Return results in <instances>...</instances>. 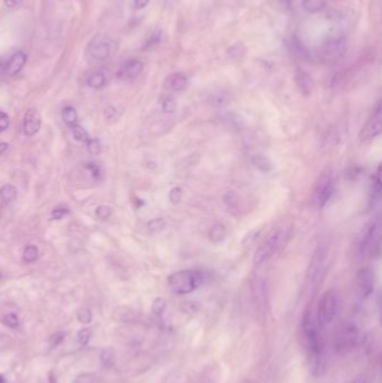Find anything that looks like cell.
Wrapping results in <instances>:
<instances>
[{
    "instance_id": "f1b7e54d",
    "label": "cell",
    "mask_w": 382,
    "mask_h": 383,
    "mask_svg": "<svg viewBox=\"0 0 382 383\" xmlns=\"http://www.w3.org/2000/svg\"><path fill=\"white\" fill-rule=\"evenodd\" d=\"M229 102H230L229 95L225 93H222V92L215 93L212 96V99H211V105H212L214 108H224L229 105Z\"/></svg>"
},
{
    "instance_id": "44dd1931",
    "label": "cell",
    "mask_w": 382,
    "mask_h": 383,
    "mask_svg": "<svg viewBox=\"0 0 382 383\" xmlns=\"http://www.w3.org/2000/svg\"><path fill=\"white\" fill-rule=\"evenodd\" d=\"M225 236H226V228L222 224H215L211 227L209 231L210 240L214 243H219L221 241H223Z\"/></svg>"
},
{
    "instance_id": "ffe728a7",
    "label": "cell",
    "mask_w": 382,
    "mask_h": 383,
    "mask_svg": "<svg viewBox=\"0 0 382 383\" xmlns=\"http://www.w3.org/2000/svg\"><path fill=\"white\" fill-rule=\"evenodd\" d=\"M87 84L89 85L90 88L98 90V89L104 88L105 85L107 84V78H106L104 73L95 72V73L91 74V75L88 78Z\"/></svg>"
},
{
    "instance_id": "74e56055",
    "label": "cell",
    "mask_w": 382,
    "mask_h": 383,
    "mask_svg": "<svg viewBox=\"0 0 382 383\" xmlns=\"http://www.w3.org/2000/svg\"><path fill=\"white\" fill-rule=\"evenodd\" d=\"M95 214L101 220H107L110 218L111 215V209L107 205H100V207L95 210Z\"/></svg>"
},
{
    "instance_id": "e0dca14e",
    "label": "cell",
    "mask_w": 382,
    "mask_h": 383,
    "mask_svg": "<svg viewBox=\"0 0 382 383\" xmlns=\"http://www.w3.org/2000/svg\"><path fill=\"white\" fill-rule=\"evenodd\" d=\"M252 294L256 306L259 311H264L266 306V286L261 279H256L252 287Z\"/></svg>"
},
{
    "instance_id": "836d02e7",
    "label": "cell",
    "mask_w": 382,
    "mask_h": 383,
    "mask_svg": "<svg viewBox=\"0 0 382 383\" xmlns=\"http://www.w3.org/2000/svg\"><path fill=\"white\" fill-rule=\"evenodd\" d=\"M85 168H87V169L90 171V173H91V176H92L95 181L101 180L102 171H101V168H100L99 166L96 165L95 163L90 162V163H88V164H85Z\"/></svg>"
},
{
    "instance_id": "5bb4252c",
    "label": "cell",
    "mask_w": 382,
    "mask_h": 383,
    "mask_svg": "<svg viewBox=\"0 0 382 383\" xmlns=\"http://www.w3.org/2000/svg\"><path fill=\"white\" fill-rule=\"evenodd\" d=\"M27 62V54L24 52H16L10 57L7 64L5 66V73L9 76L17 75L22 68H24Z\"/></svg>"
},
{
    "instance_id": "4316f807",
    "label": "cell",
    "mask_w": 382,
    "mask_h": 383,
    "mask_svg": "<svg viewBox=\"0 0 382 383\" xmlns=\"http://www.w3.org/2000/svg\"><path fill=\"white\" fill-rule=\"evenodd\" d=\"M72 133L75 140L80 142H84V144H87V142L90 140V136L88 134V131L83 127H81V125H79V124L72 125Z\"/></svg>"
},
{
    "instance_id": "f35d334b",
    "label": "cell",
    "mask_w": 382,
    "mask_h": 383,
    "mask_svg": "<svg viewBox=\"0 0 382 383\" xmlns=\"http://www.w3.org/2000/svg\"><path fill=\"white\" fill-rule=\"evenodd\" d=\"M74 383H96V378L94 374L82 373L78 376Z\"/></svg>"
},
{
    "instance_id": "60d3db41",
    "label": "cell",
    "mask_w": 382,
    "mask_h": 383,
    "mask_svg": "<svg viewBox=\"0 0 382 383\" xmlns=\"http://www.w3.org/2000/svg\"><path fill=\"white\" fill-rule=\"evenodd\" d=\"M182 194H183V193H182V190H181L180 187L173 188V190L170 191V193H169L170 202L174 203V204L179 203L181 201V198H182Z\"/></svg>"
},
{
    "instance_id": "ee69618b",
    "label": "cell",
    "mask_w": 382,
    "mask_h": 383,
    "mask_svg": "<svg viewBox=\"0 0 382 383\" xmlns=\"http://www.w3.org/2000/svg\"><path fill=\"white\" fill-rule=\"evenodd\" d=\"M150 2L151 0H134V7L138 10L144 9L150 4Z\"/></svg>"
},
{
    "instance_id": "484cf974",
    "label": "cell",
    "mask_w": 382,
    "mask_h": 383,
    "mask_svg": "<svg viewBox=\"0 0 382 383\" xmlns=\"http://www.w3.org/2000/svg\"><path fill=\"white\" fill-rule=\"evenodd\" d=\"M38 259V249L35 245H27L22 253V261L25 264H33Z\"/></svg>"
},
{
    "instance_id": "d6986e66",
    "label": "cell",
    "mask_w": 382,
    "mask_h": 383,
    "mask_svg": "<svg viewBox=\"0 0 382 383\" xmlns=\"http://www.w3.org/2000/svg\"><path fill=\"white\" fill-rule=\"evenodd\" d=\"M0 197L4 205L13 203L17 198V188L11 184H6L0 188Z\"/></svg>"
},
{
    "instance_id": "277c9868",
    "label": "cell",
    "mask_w": 382,
    "mask_h": 383,
    "mask_svg": "<svg viewBox=\"0 0 382 383\" xmlns=\"http://www.w3.org/2000/svg\"><path fill=\"white\" fill-rule=\"evenodd\" d=\"M288 233L283 230H273L268 236L259 248L257 249L253 256V264L256 266H261L269 261L273 256L281 251L285 244L287 243Z\"/></svg>"
},
{
    "instance_id": "cb8c5ba5",
    "label": "cell",
    "mask_w": 382,
    "mask_h": 383,
    "mask_svg": "<svg viewBox=\"0 0 382 383\" xmlns=\"http://www.w3.org/2000/svg\"><path fill=\"white\" fill-rule=\"evenodd\" d=\"M251 162L254 165V167H257L261 171H266L267 173V171H270L272 169L271 162L266 156L260 155V154H256V155H253Z\"/></svg>"
},
{
    "instance_id": "f907efd6",
    "label": "cell",
    "mask_w": 382,
    "mask_h": 383,
    "mask_svg": "<svg viewBox=\"0 0 382 383\" xmlns=\"http://www.w3.org/2000/svg\"><path fill=\"white\" fill-rule=\"evenodd\" d=\"M4 382H5L4 376H3V375H0V383H4Z\"/></svg>"
},
{
    "instance_id": "7402d4cb",
    "label": "cell",
    "mask_w": 382,
    "mask_h": 383,
    "mask_svg": "<svg viewBox=\"0 0 382 383\" xmlns=\"http://www.w3.org/2000/svg\"><path fill=\"white\" fill-rule=\"evenodd\" d=\"M380 196H381V177H380V167H379L373 180L371 198H370V204H371V207H374V205L379 202Z\"/></svg>"
},
{
    "instance_id": "b9f144b4",
    "label": "cell",
    "mask_w": 382,
    "mask_h": 383,
    "mask_svg": "<svg viewBox=\"0 0 382 383\" xmlns=\"http://www.w3.org/2000/svg\"><path fill=\"white\" fill-rule=\"evenodd\" d=\"M67 213H68L67 209H64V208L54 209L52 211V219L53 220H62Z\"/></svg>"
},
{
    "instance_id": "7c38bea8",
    "label": "cell",
    "mask_w": 382,
    "mask_h": 383,
    "mask_svg": "<svg viewBox=\"0 0 382 383\" xmlns=\"http://www.w3.org/2000/svg\"><path fill=\"white\" fill-rule=\"evenodd\" d=\"M42 127V117L36 109H28L24 116V134L28 137L36 135Z\"/></svg>"
},
{
    "instance_id": "603a6c76",
    "label": "cell",
    "mask_w": 382,
    "mask_h": 383,
    "mask_svg": "<svg viewBox=\"0 0 382 383\" xmlns=\"http://www.w3.org/2000/svg\"><path fill=\"white\" fill-rule=\"evenodd\" d=\"M303 8L311 14L318 13L326 6V0H301Z\"/></svg>"
},
{
    "instance_id": "2e32d148",
    "label": "cell",
    "mask_w": 382,
    "mask_h": 383,
    "mask_svg": "<svg viewBox=\"0 0 382 383\" xmlns=\"http://www.w3.org/2000/svg\"><path fill=\"white\" fill-rule=\"evenodd\" d=\"M295 81L301 94L305 96H310L312 94L314 83H313V80L309 73L303 70H298L295 74Z\"/></svg>"
},
{
    "instance_id": "7a4b0ae2",
    "label": "cell",
    "mask_w": 382,
    "mask_h": 383,
    "mask_svg": "<svg viewBox=\"0 0 382 383\" xmlns=\"http://www.w3.org/2000/svg\"><path fill=\"white\" fill-rule=\"evenodd\" d=\"M360 343V330L355 324L344 322L336 327L333 334V347L335 353L345 355L353 352Z\"/></svg>"
},
{
    "instance_id": "bcb514c9",
    "label": "cell",
    "mask_w": 382,
    "mask_h": 383,
    "mask_svg": "<svg viewBox=\"0 0 382 383\" xmlns=\"http://www.w3.org/2000/svg\"><path fill=\"white\" fill-rule=\"evenodd\" d=\"M116 113H117V111H116L115 108L109 107V108H107V109L105 110V117L107 119H111V118H113V117L116 116Z\"/></svg>"
},
{
    "instance_id": "d6a6232c",
    "label": "cell",
    "mask_w": 382,
    "mask_h": 383,
    "mask_svg": "<svg viewBox=\"0 0 382 383\" xmlns=\"http://www.w3.org/2000/svg\"><path fill=\"white\" fill-rule=\"evenodd\" d=\"M176 108H177V105H176L173 98H166L162 102V110L165 113H174L176 111Z\"/></svg>"
},
{
    "instance_id": "d4e9b609",
    "label": "cell",
    "mask_w": 382,
    "mask_h": 383,
    "mask_svg": "<svg viewBox=\"0 0 382 383\" xmlns=\"http://www.w3.org/2000/svg\"><path fill=\"white\" fill-rule=\"evenodd\" d=\"M62 120L67 124V125H74L78 122V112L75 110V108L73 107H65L63 110H62Z\"/></svg>"
},
{
    "instance_id": "9c48e42d",
    "label": "cell",
    "mask_w": 382,
    "mask_h": 383,
    "mask_svg": "<svg viewBox=\"0 0 382 383\" xmlns=\"http://www.w3.org/2000/svg\"><path fill=\"white\" fill-rule=\"evenodd\" d=\"M334 193V181L332 174L325 173L319 177L314 194H313V203L317 209L324 208L326 203L329 201Z\"/></svg>"
},
{
    "instance_id": "3957f363",
    "label": "cell",
    "mask_w": 382,
    "mask_h": 383,
    "mask_svg": "<svg viewBox=\"0 0 382 383\" xmlns=\"http://www.w3.org/2000/svg\"><path fill=\"white\" fill-rule=\"evenodd\" d=\"M204 282L202 272L195 270H181L170 274L167 279L168 287L177 295H187L201 287Z\"/></svg>"
},
{
    "instance_id": "f5cc1de1",
    "label": "cell",
    "mask_w": 382,
    "mask_h": 383,
    "mask_svg": "<svg viewBox=\"0 0 382 383\" xmlns=\"http://www.w3.org/2000/svg\"><path fill=\"white\" fill-rule=\"evenodd\" d=\"M0 73H2V66H0Z\"/></svg>"
},
{
    "instance_id": "9a60e30c",
    "label": "cell",
    "mask_w": 382,
    "mask_h": 383,
    "mask_svg": "<svg viewBox=\"0 0 382 383\" xmlns=\"http://www.w3.org/2000/svg\"><path fill=\"white\" fill-rule=\"evenodd\" d=\"M324 257H325L324 249L323 248H317L314 256H313L311 265H310L309 273H307V279H309V283L313 284L317 280L318 274L321 273V270H322Z\"/></svg>"
},
{
    "instance_id": "83f0119b",
    "label": "cell",
    "mask_w": 382,
    "mask_h": 383,
    "mask_svg": "<svg viewBox=\"0 0 382 383\" xmlns=\"http://www.w3.org/2000/svg\"><path fill=\"white\" fill-rule=\"evenodd\" d=\"M100 360L105 368H111L113 362H115V352H113L112 348H105L101 352Z\"/></svg>"
},
{
    "instance_id": "ab89813d",
    "label": "cell",
    "mask_w": 382,
    "mask_h": 383,
    "mask_svg": "<svg viewBox=\"0 0 382 383\" xmlns=\"http://www.w3.org/2000/svg\"><path fill=\"white\" fill-rule=\"evenodd\" d=\"M10 124V118L7 113L0 111V133H3L6 129H8Z\"/></svg>"
},
{
    "instance_id": "816d5d0a",
    "label": "cell",
    "mask_w": 382,
    "mask_h": 383,
    "mask_svg": "<svg viewBox=\"0 0 382 383\" xmlns=\"http://www.w3.org/2000/svg\"><path fill=\"white\" fill-rule=\"evenodd\" d=\"M241 383H254V382H252V381H243Z\"/></svg>"
},
{
    "instance_id": "681fc988",
    "label": "cell",
    "mask_w": 382,
    "mask_h": 383,
    "mask_svg": "<svg viewBox=\"0 0 382 383\" xmlns=\"http://www.w3.org/2000/svg\"><path fill=\"white\" fill-rule=\"evenodd\" d=\"M9 145L7 144V142H0V158H2V156L5 154V151L8 149Z\"/></svg>"
},
{
    "instance_id": "6da1fadb",
    "label": "cell",
    "mask_w": 382,
    "mask_h": 383,
    "mask_svg": "<svg viewBox=\"0 0 382 383\" xmlns=\"http://www.w3.org/2000/svg\"><path fill=\"white\" fill-rule=\"evenodd\" d=\"M321 328L314 314L306 312L301 321V340L309 353L313 368H321L323 362L324 342L321 335Z\"/></svg>"
},
{
    "instance_id": "8d00e7d4",
    "label": "cell",
    "mask_w": 382,
    "mask_h": 383,
    "mask_svg": "<svg viewBox=\"0 0 382 383\" xmlns=\"http://www.w3.org/2000/svg\"><path fill=\"white\" fill-rule=\"evenodd\" d=\"M65 339V334L63 333V331H56L55 334L52 335V337L49 339V345L52 348L59 346L60 344H62L63 343Z\"/></svg>"
},
{
    "instance_id": "30bf717a",
    "label": "cell",
    "mask_w": 382,
    "mask_h": 383,
    "mask_svg": "<svg viewBox=\"0 0 382 383\" xmlns=\"http://www.w3.org/2000/svg\"><path fill=\"white\" fill-rule=\"evenodd\" d=\"M381 129H382V110H381V104L378 102L374 111L368 119V121L363 125L361 134H360V138L362 140L373 139L375 138V137L380 135Z\"/></svg>"
},
{
    "instance_id": "7bdbcfd3",
    "label": "cell",
    "mask_w": 382,
    "mask_h": 383,
    "mask_svg": "<svg viewBox=\"0 0 382 383\" xmlns=\"http://www.w3.org/2000/svg\"><path fill=\"white\" fill-rule=\"evenodd\" d=\"M164 307H165L164 300L162 298H158V299H156L155 301H154L152 311H154V313H156V314H161L162 311L164 310Z\"/></svg>"
},
{
    "instance_id": "ac0fdd59",
    "label": "cell",
    "mask_w": 382,
    "mask_h": 383,
    "mask_svg": "<svg viewBox=\"0 0 382 383\" xmlns=\"http://www.w3.org/2000/svg\"><path fill=\"white\" fill-rule=\"evenodd\" d=\"M187 83H189V79L184 73H175L167 79V87L175 92L183 91Z\"/></svg>"
},
{
    "instance_id": "7dc6e473",
    "label": "cell",
    "mask_w": 382,
    "mask_h": 383,
    "mask_svg": "<svg viewBox=\"0 0 382 383\" xmlns=\"http://www.w3.org/2000/svg\"><path fill=\"white\" fill-rule=\"evenodd\" d=\"M351 383H368L367 375H359Z\"/></svg>"
},
{
    "instance_id": "1f68e13d",
    "label": "cell",
    "mask_w": 382,
    "mask_h": 383,
    "mask_svg": "<svg viewBox=\"0 0 382 383\" xmlns=\"http://www.w3.org/2000/svg\"><path fill=\"white\" fill-rule=\"evenodd\" d=\"M3 323L10 328H17L19 326V318L15 313H10L4 317Z\"/></svg>"
},
{
    "instance_id": "c3c4849f",
    "label": "cell",
    "mask_w": 382,
    "mask_h": 383,
    "mask_svg": "<svg viewBox=\"0 0 382 383\" xmlns=\"http://www.w3.org/2000/svg\"><path fill=\"white\" fill-rule=\"evenodd\" d=\"M279 3L283 5V7L286 9H290L293 6V0H279Z\"/></svg>"
},
{
    "instance_id": "52a82bcc",
    "label": "cell",
    "mask_w": 382,
    "mask_h": 383,
    "mask_svg": "<svg viewBox=\"0 0 382 383\" xmlns=\"http://www.w3.org/2000/svg\"><path fill=\"white\" fill-rule=\"evenodd\" d=\"M118 43L111 37L105 35H96L91 39L88 45V52L95 61H107L116 53Z\"/></svg>"
},
{
    "instance_id": "ba28073f",
    "label": "cell",
    "mask_w": 382,
    "mask_h": 383,
    "mask_svg": "<svg viewBox=\"0 0 382 383\" xmlns=\"http://www.w3.org/2000/svg\"><path fill=\"white\" fill-rule=\"evenodd\" d=\"M347 49V41L343 35H336L329 37L321 47H319L317 56L324 62L339 61Z\"/></svg>"
},
{
    "instance_id": "f546056e",
    "label": "cell",
    "mask_w": 382,
    "mask_h": 383,
    "mask_svg": "<svg viewBox=\"0 0 382 383\" xmlns=\"http://www.w3.org/2000/svg\"><path fill=\"white\" fill-rule=\"evenodd\" d=\"M91 335H92V331H91L90 328H81L77 334V342L79 343V345L81 347H84L85 345H88V343L91 339Z\"/></svg>"
},
{
    "instance_id": "4fadbf2b",
    "label": "cell",
    "mask_w": 382,
    "mask_h": 383,
    "mask_svg": "<svg viewBox=\"0 0 382 383\" xmlns=\"http://www.w3.org/2000/svg\"><path fill=\"white\" fill-rule=\"evenodd\" d=\"M144 70V63L139 60H129L120 67L118 71L117 76L124 81L134 80Z\"/></svg>"
},
{
    "instance_id": "f6af8a7d",
    "label": "cell",
    "mask_w": 382,
    "mask_h": 383,
    "mask_svg": "<svg viewBox=\"0 0 382 383\" xmlns=\"http://www.w3.org/2000/svg\"><path fill=\"white\" fill-rule=\"evenodd\" d=\"M4 4L6 7L15 8V7H18V6L21 4V0H4Z\"/></svg>"
},
{
    "instance_id": "d590c367",
    "label": "cell",
    "mask_w": 382,
    "mask_h": 383,
    "mask_svg": "<svg viewBox=\"0 0 382 383\" xmlns=\"http://www.w3.org/2000/svg\"><path fill=\"white\" fill-rule=\"evenodd\" d=\"M147 227H148V230H149L150 232H159V231H162L163 228L165 227V221L162 220V219L152 220V221H150L149 223H148Z\"/></svg>"
},
{
    "instance_id": "8fae6325",
    "label": "cell",
    "mask_w": 382,
    "mask_h": 383,
    "mask_svg": "<svg viewBox=\"0 0 382 383\" xmlns=\"http://www.w3.org/2000/svg\"><path fill=\"white\" fill-rule=\"evenodd\" d=\"M356 283L362 297L367 298L373 293L374 289V276L372 270L367 267L359 270L356 273Z\"/></svg>"
},
{
    "instance_id": "5b68a950",
    "label": "cell",
    "mask_w": 382,
    "mask_h": 383,
    "mask_svg": "<svg viewBox=\"0 0 382 383\" xmlns=\"http://www.w3.org/2000/svg\"><path fill=\"white\" fill-rule=\"evenodd\" d=\"M381 244V222L377 218L372 220L363 230L360 240V253L363 258H374L380 253Z\"/></svg>"
},
{
    "instance_id": "e575fe53",
    "label": "cell",
    "mask_w": 382,
    "mask_h": 383,
    "mask_svg": "<svg viewBox=\"0 0 382 383\" xmlns=\"http://www.w3.org/2000/svg\"><path fill=\"white\" fill-rule=\"evenodd\" d=\"M87 146H88V151L91 154V155L96 156L101 152V145L98 139L90 138V140L87 142Z\"/></svg>"
},
{
    "instance_id": "8992f818",
    "label": "cell",
    "mask_w": 382,
    "mask_h": 383,
    "mask_svg": "<svg viewBox=\"0 0 382 383\" xmlns=\"http://www.w3.org/2000/svg\"><path fill=\"white\" fill-rule=\"evenodd\" d=\"M338 296H336L334 291H326V293L322 296L321 300L318 302L317 312L315 315L319 326L325 327L334 321L336 313H338Z\"/></svg>"
},
{
    "instance_id": "4dcf8cb0",
    "label": "cell",
    "mask_w": 382,
    "mask_h": 383,
    "mask_svg": "<svg viewBox=\"0 0 382 383\" xmlns=\"http://www.w3.org/2000/svg\"><path fill=\"white\" fill-rule=\"evenodd\" d=\"M78 321L82 324H89L92 322V312L89 308L84 307L78 312Z\"/></svg>"
}]
</instances>
